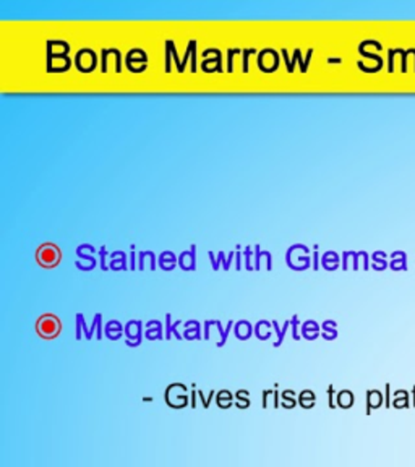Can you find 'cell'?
<instances>
[{
    "instance_id": "obj_1",
    "label": "cell",
    "mask_w": 415,
    "mask_h": 467,
    "mask_svg": "<svg viewBox=\"0 0 415 467\" xmlns=\"http://www.w3.org/2000/svg\"><path fill=\"white\" fill-rule=\"evenodd\" d=\"M58 320L56 317L46 315L41 320L37 321V331L46 337H54L58 333Z\"/></svg>"
},
{
    "instance_id": "obj_2",
    "label": "cell",
    "mask_w": 415,
    "mask_h": 467,
    "mask_svg": "<svg viewBox=\"0 0 415 467\" xmlns=\"http://www.w3.org/2000/svg\"><path fill=\"white\" fill-rule=\"evenodd\" d=\"M37 258H41V263H44V265H54V263L57 262V250H56L54 245H46V248L37 255Z\"/></svg>"
}]
</instances>
